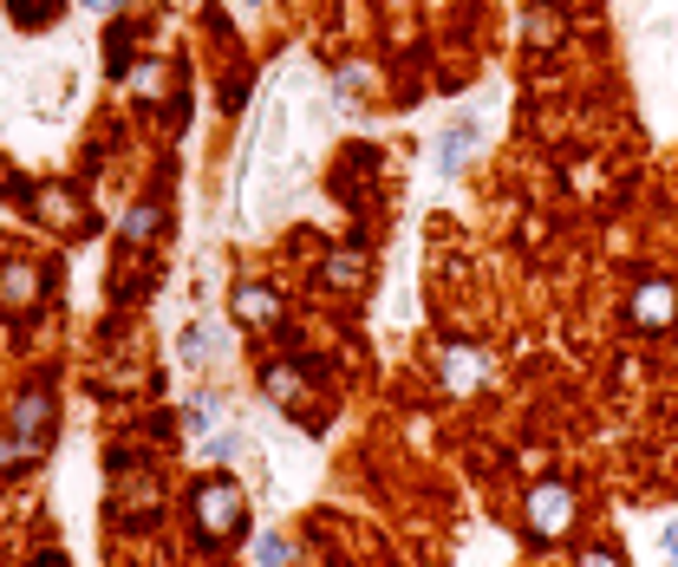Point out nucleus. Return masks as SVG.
I'll list each match as a JSON object with an SVG mask.
<instances>
[{"label": "nucleus", "mask_w": 678, "mask_h": 567, "mask_svg": "<svg viewBox=\"0 0 678 567\" xmlns=\"http://www.w3.org/2000/svg\"><path fill=\"white\" fill-rule=\"evenodd\" d=\"M261 385H268L274 405H287V411H313V385H307V372L287 366V359H274V366L261 372Z\"/></svg>", "instance_id": "nucleus-7"}, {"label": "nucleus", "mask_w": 678, "mask_h": 567, "mask_svg": "<svg viewBox=\"0 0 678 567\" xmlns=\"http://www.w3.org/2000/svg\"><path fill=\"white\" fill-rule=\"evenodd\" d=\"M189 516H196L202 542H235L242 522H248V496L235 490V477H202L189 490Z\"/></svg>", "instance_id": "nucleus-1"}, {"label": "nucleus", "mask_w": 678, "mask_h": 567, "mask_svg": "<svg viewBox=\"0 0 678 567\" xmlns=\"http://www.w3.org/2000/svg\"><path fill=\"white\" fill-rule=\"evenodd\" d=\"M248 451V437L242 431H222V437H202V457H215V464H235Z\"/></svg>", "instance_id": "nucleus-13"}, {"label": "nucleus", "mask_w": 678, "mask_h": 567, "mask_svg": "<svg viewBox=\"0 0 678 567\" xmlns=\"http://www.w3.org/2000/svg\"><path fill=\"white\" fill-rule=\"evenodd\" d=\"M326 281H333V287H340V281H346V287H359V281H366V268H359V255H340V261L326 268Z\"/></svg>", "instance_id": "nucleus-15"}, {"label": "nucleus", "mask_w": 678, "mask_h": 567, "mask_svg": "<svg viewBox=\"0 0 678 567\" xmlns=\"http://www.w3.org/2000/svg\"><path fill=\"white\" fill-rule=\"evenodd\" d=\"M235 313L248 326H274L281 320V300H274V287H235Z\"/></svg>", "instance_id": "nucleus-9"}, {"label": "nucleus", "mask_w": 678, "mask_h": 567, "mask_svg": "<svg viewBox=\"0 0 678 567\" xmlns=\"http://www.w3.org/2000/svg\"><path fill=\"white\" fill-rule=\"evenodd\" d=\"M659 548H666V562H678V522H666V535H659Z\"/></svg>", "instance_id": "nucleus-18"}, {"label": "nucleus", "mask_w": 678, "mask_h": 567, "mask_svg": "<svg viewBox=\"0 0 678 567\" xmlns=\"http://www.w3.org/2000/svg\"><path fill=\"white\" fill-rule=\"evenodd\" d=\"M477 137H483V124H477V111H457L444 131H437V150H431V163L451 176V170H464V157L477 150Z\"/></svg>", "instance_id": "nucleus-5"}, {"label": "nucleus", "mask_w": 678, "mask_h": 567, "mask_svg": "<svg viewBox=\"0 0 678 567\" xmlns=\"http://www.w3.org/2000/svg\"><path fill=\"white\" fill-rule=\"evenodd\" d=\"M248 7H261V0H248Z\"/></svg>", "instance_id": "nucleus-21"}, {"label": "nucleus", "mask_w": 678, "mask_h": 567, "mask_svg": "<svg viewBox=\"0 0 678 567\" xmlns=\"http://www.w3.org/2000/svg\"><path fill=\"white\" fill-rule=\"evenodd\" d=\"M529 529H535L542 542L568 535V529H575V490H568V483H535V490H529Z\"/></svg>", "instance_id": "nucleus-3"}, {"label": "nucleus", "mask_w": 678, "mask_h": 567, "mask_svg": "<svg viewBox=\"0 0 678 567\" xmlns=\"http://www.w3.org/2000/svg\"><path fill=\"white\" fill-rule=\"evenodd\" d=\"M157 229H163V209H157V202H137V209H131V215L118 222V235H124V248H131V242H150Z\"/></svg>", "instance_id": "nucleus-10"}, {"label": "nucleus", "mask_w": 678, "mask_h": 567, "mask_svg": "<svg viewBox=\"0 0 678 567\" xmlns=\"http://www.w3.org/2000/svg\"><path fill=\"white\" fill-rule=\"evenodd\" d=\"M255 562H261V567H287V562H294V542H287V535H274V529H268V535H261V542H255Z\"/></svg>", "instance_id": "nucleus-11"}, {"label": "nucleus", "mask_w": 678, "mask_h": 567, "mask_svg": "<svg viewBox=\"0 0 678 567\" xmlns=\"http://www.w3.org/2000/svg\"><path fill=\"white\" fill-rule=\"evenodd\" d=\"M33 567H65V562H59V555H39V562H33Z\"/></svg>", "instance_id": "nucleus-20"}, {"label": "nucleus", "mask_w": 678, "mask_h": 567, "mask_svg": "<svg viewBox=\"0 0 678 567\" xmlns=\"http://www.w3.org/2000/svg\"><path fill=\"white\" fill-rule=\"evenodd\" d=\"M85 7H91V13H118L124 0H85Z\"/></svg>", "instance_id": "nucleus-19"}, {"label": "nucleus", "mask_w": 678, "mask_h": 567, "mask_svg": "<svg viewBox=\"0 0 678 567\" xmlns=\"http://www.w3.org/2000/svg\"><path fill=\"white\" fill-rule=\"evenodd\" d=\"M52 444V392L46 385H33V392H20V405H13V437H7V457H39Z\"/></svg>", "instance_id": "nucleus-2"}, {"label": "nucleus", "mask_w": 678, "mask_h": 567, "mask_svg": "<svg viewBox=\"0 0 678 567\" xmlns=\"http://www.w3.org/2000/svg\"><path fill=\"white\" fill-rule=\"evenodd\" d=\"M633 320L653 326V333H666V326L678 320V287L673 281H646V287L633 294Z\"/></svg>", "instance_id": "nucleus-8"}, {"label": "nucleus", "mask_w": 678, "mask_h": 567, "mask_svg": "<svg viewBox=\"0 0 678 567\" xmlns=\"http://www.w3.org/2000/svg\"><path fill=\"white\" fill-rule=\"evenodd\" d=\"M39 294H46V268L39 261H0V307L7 313L39 307Z\"/></svg>", "instance_id": "nucleus-4"}, {"label": "nucleus", "mask_w": 678, "mask_h": 567, "mask_svg": "<svg viewBox=\"0 0 678 567\" xmlns=\"http://www.w3.org/2000/svg\"><path fill=\"white\" fill-rule=\"evenodd\" d=\"M575 567H620V555H607V548H594V555H581Z\"/></svg>", "instance_id": "nucleus-17"}, {"label": "nucleus", "mask_w": 678, "mask_h": 567, "mask_svg": "<svg viewBox=\"0 0 678 567\" xmlns=\"http://www.w3.org/2000/svg\"><path fill=\"white\" fill-rule=\"evenodd\" d=\"M209 424H215V398H196V405H183V431L202 444L209 437Z\"/></svg>", "instance_id": "nucleus-12"}, {"label": "nucleus", "mask_w": 678, "mask_h": 567, "mask_svg": "<svg viewBox=\"0 0 678 567\" xmlns=\"http://www.w3.org/2000/svg\"><path fill=\"white\" fill-rule=\"evenodd\" d=\"M46 215H52V222H72V202H65V196L52 189V196H46Z\"/></svg>", "instance_id": "nucleus-16"}, {"label": "nucleus", "mask_w": 678, "mask_h": 567, "mask_svg": "<svg viewBox=\"0 0 678 567\" xmlns=\"http://www.w3.org/2000/svg\"><path fill=\"white\" fill-rule=\"evenodd\" d=\"M529 39H535V46H542V39L555 46V39H562V20H555L548 7H535V13H529Z\"/></svg>", "instance_id": "nucleus-14"}, {"label": "nucleus", "mask_w": 678, "mask_h": 567, "mask_svg": "<svg viewBox=\"0 0 678 567\" xmlns=\"http://www.w3.org/2000/svg\"><path fill=\"white\" fill-rule=\"evenodd\" d=\"M437 372H444V392H477V385H490V359H483L477 346H444Z\"/></svg>", "instance_id": "nucleus-6"}]
</instances>
